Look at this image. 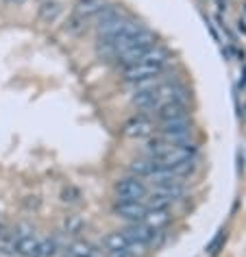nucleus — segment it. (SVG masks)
I'll list each match as a JSON object with an SVG mask.
<instances>
[{
	"instance_id": "nucleus-6",
	"label": "nucleus",
	"mask_w": 246,
	"mask_h": 257,
	"mask_svg": "<svg viewBox=\"0 0 246 257\" xmlns=\"http://www.w3.org/2000/svg\"><path fill=\"white\" fill-rule=\"evenodd\" d=\"M157 138H161L168 144H183L192 140V124L187 120H174V122H161Z\"/></svg>"
},
{
	"instance_id": "nucleus-11",
	"label": "nucleus",
	"mask_w": 246,
	"mask_h": 257,
	"mask_svg": "<svg viewBox=\"0 0 246 257\" xmlns=\"http://www.w3.org/2000/svg\"><path fill=\"white\" fill-rule=\"evenodd\" d=\"M105 0H76L74 5V16L81 18V20L89 22L92 18H96L100 14V9L105 7Z\"/></svg>"
},
{
	"instance_id": "nucleus-5",
	"label": "nucleus",
	"mask_w": 246,
	"mask_h": 257,
	"mask_svg": "<svg viewBox=\"0 0 246 257\" xmlns=\"http://www.w3.org/2000/svg\"><path fill=\"white\" fill-rule=\"evenodd\" d=\"M122 70V79H125L129 85H133V83H142V81H148V79H155V76L164 74L166 66H159V63H151V61H135L131 66H125L120 68Z\"/></svg>"
},
{
	"instance_id": "nucleus-15",
	"label": "nucleus",
	"mask_w": 246,
	"mask_h": 257,
	"mask_svg": "<svg viewBox=\"0 0 246 257\" xmlns=\"http://www.w3.org/2000/svg\"><path fill=\"white\" fill-rule=\"evenodd\" d=\"M40 20L42 22H46V24H53L57 22V18L61 16V5L57 3V0H46V3H42V7H40Z\"/></svg>"
},
{
	"instance_id": "nucleus-12",
	"label": "nucleus",
	"mask_w": 246,
	"mask_h": 257,
	"mask_svg": "<svg viewBox=\"0 0 246 257\" xmlns=\"http://www.w3.org/2000/svg\"><path fill=\"white\" fill-rule=\"evenodd\" d=\"M157 168H159V164L155 162V159L146 157V155L133 159V162L129 164V172H131L133 177H140V179H148Z\"/></svg>"
},
{
	"instance_id": "nucleus-8",
	"label": "nucleus",
	"mask_w": 246,
	"mask_h": 257,
	"mask_svg": "<svg viewBox=\"0 0 246 257\" xmlns=\"http://www.w3.org/2000/svg\"><path fill=\"white\" fill-rule=\"evenodd\" d=\"M122 133H125L129 140H148V138H153V133H155V122L148 113H138V115H133L131 120H127Z\"/></svg>"
},
{
	"instance_id": "nucleus-9",
	"label": "nucleus",
	"mask_w": 246,
	"mask_h": 257,
	"mask_svg": "<svg viewBox=\"0 0 246 257\" xmlns=\"http://www.w3.org/2000/svg\"><path fill=\"white\" fill-rule=\"evenodd\" d=\"M155 118L161 124V122H174V120H187L190 118V111H187V105L183 102H161L153 109Z\"/></svg>"
},
{
	"instance_id": "nucleus-3",
	"label": "nucleus",
	"mask_w": 246,
	"mask_h": 257,
	"mask_svg": "<svg viewBox=\"0 0 246 257\" xmlns=\"http://www.w3.org/2000/svg\"><path fill=\"white\" fill-rule=\"evenodd\" d=\"M155 94H157V105H161V102H183V105H187V100L192 98L190 89L174 76H166L155 87Z\"/></svg>"
},
{
	"instance_id": "nucleus-17",
	"label": "nucleus",
	"mask_w": 246,
	"mask_h": 257,
	"mask_svg": "<svg viewBox=\"0 0 246 257\" xmlns=\"http://www.w3.org/2000/svg\"><path fill=\"white\" fill-rule=\"evenodd\" d=\"M61 250L57 237H40V246H37L35 257H55Z\"/></svg>"
},
{
	"instance_id": "nucleus-21",
	"label": "nucleus",
	"mask_w": 246,
	"mask_h": 257,
	"mask_svg": "<svg viewBox=\"0 0 246 257\" xmlns=\"http://www.w3.org/2000/svg\"><path fill=\"white\" fill-rule=\"evenodd\" d=\"M87 257H107V255L102 253L100 248H94V250H92V255H87Z\"/></svg>"
},
{
	"instance_id": "nucleus-16",
	"label": "nucleus",
	"mask_w": 246,
	"mask_h": 257,
	"mask_svg": "<svg viewBox=\"0 0 246 257\" xmlns=\"http://www.w3.org/2000/svg\"><path fill=\"white\" fill-rule=\"evenodd\" d=\"M94 248H96L94 244H89L85 240H72L66 246V257H87L92 255Z\"/></svg>"
},
{
	"instance_id": "nucleus-13",
	"label": "nucleus",
	"mask_w": 246,
	"mask_h": 257,
	"mask_svg": "<svg viewBox=\"0 0 246 257\" xmlns=\"http://www.w3.org/2000/svg\"><path fill=\"white\" fill-rule=\"evenodd\" d=\"M131 102H133V107H138L142 113L153 111V109L157 107V94H155V87L153 89H140V92H133Z\"/></svg>"
},
{
	"instance_id": "nucleus-19",
	"label": "nucleus",
	"mask_w": 246,
	"mask_h": 257,
	"mask_svg": "<svg viewBox=\"0 0 246 257\" xmlns=\"http://www.w3.org/2000/svg\"><path fill=\"white\" fill-rule=\"evenodd\" d=\"M61 201H63V203H70V205L81 203V192L70 185V188H66V190L61 192Z\"/></svg>"
},
{
	"instance_id": "nucleus-22",
	"label": "nucleus",
	"mask_w": 246,
	"mask_h": 257,
	"mask_svg": "<svg viewBox=\"0 0 246 257\" xmlns=\"http://www.w3.org/2000/svg\"><path fill=\"white\" fill-rule=\"evenodd\" d=\"M42 3H46V0H42Z\"/></svg>"
},
{
	"instance_id": "nucleus-20",
	"label": "nucleus",
	"mask_w": 246,
	"mask_h": 257,
	"mask_svg": "<svg viewBox=\"0 0 246 257\" xmlns=\"http://www.w3.org/2000/svg\"><path fill=\"white\" fill-rule=\"evenodd\" d=\"M66 24H68L66 31H70V33H83V31L87 29V22L81 20V18H76L74 14H72V18H70V22H66Z\"/></svg>"
},
{
	"instance_id": "nucleus-7",
	"label": "nucleus",
	"mask_w": 246,
	"mask_h": 257,
	"mask_svg": "<svg viewBox=\"0 0 246 257\" xmlns=\"http://www.w3.org/2000/svg\"><path fill=\"white\" fill-rule=\"evenodd\" d=\"M16 233L18 235L11 237V248H14V253L20 257H35L37 246H40V237L33 233V229L20 227Z\"/></svg>"
},
{
	"instance_id": "nucleus-4",
	"label": "nucleus",
	"mask_w": 246,
	"mask_h": 257,
	"mask_svg": "<svg viewBox=\"0 0 246 257\" xmlns=\"http://www.w3.org/2000/svg\"><path fill=\"white\" fill-rule=\"evenodd\" d=\"M122 233H125L129 240L140 244V246H159L161 242H164V235H161V229H151L148 224L144 222H129L125 229H122Z\"/></svg>"
},
{
	"instance_id": "nucleus-2",
	"label": "nucleus",
	"mask_w": 246,
	"mask_h": 257,
	"mask_svg": "<svg viewBox=\"0 0 246 257\" xmlns=\"http://www.w3.org/2000/svg\"><path fill=\"white\" fill-rule=\"evenodd\" d=\"M148 190L151 188L146 185L144 179L133 177V175L118 179L113 185V192H115V196H118V201H142L144 203V198L148 196Z\"/></svg>"
},
{
	"instance_id": "nucleus-18",
	"label": "nucleus",
	"mask_w": 246,
	"mask_h": 257,
	"mask_svg": "<svg viewBox=\"0 0 246 257\" xmlns=\"http://www.w3.org/2000/svg\"><path fill=\"white\" fill-rule=\"evenodd\" d=\"M83 229H85V220L81 216L70 214L63 218V231H66V235H79Z\"/></svg>"
},
{
	"instance_id": "nucleus-10",
	"label": "nucleus",
	"mask_w": 246,
	"mask_h": 257,
	"mask_svg": "<svg viewBox=\"0 0 246 257\" xmlns=\"http://www.w3.org/2000/svg\"><path fill=\"white\" fill-rule=\"evenodd\" d=\"M113 214L127 222H142L146 214V205L142 201H115Z\"/></svg>"
},
{
	"instance_id": "nucleus-14",
	"label": "nucleus",
	"mask_w": 246,
	"mask_h": 257,
	"mask_svg": "<svg viewBox=\"0 0 246 257\" xmlns=\"http://www.w3.org/2000/svg\"><path fill=\"white\" fill-rule=\"evenodd\" d=\"M142 222L148 224L151 229H164L170 222V211L161 207H146V214L142 218Z\"/></svg>"
},
{
	"instance_id": "nucleus-1",
	"label": "nucleus",
	"mask_w": 246,
	"mask_h": 257,
	"mask_svg": "<svg viewBox=\"0 0 246 257\" xmlns=\"http://www.w3.org/2000/svg\"><path fill=\"white\" fill-rule=\"evenodd\" d=\"M102 246H105L107 257H142L146 253L144 246L131 242L122 231H109L102 237Z\"/></svg>"
}]
</instances>
